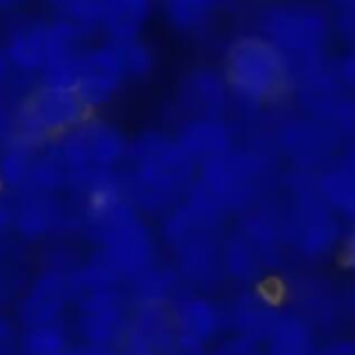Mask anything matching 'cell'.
<instances>
[{
    "label": "cell",
    "mask_w": 355,
    "mask_h": 355,
    "mask_svg": "<svg viewBox=\"0 0 355 355\" xmlns=\"http://www.w3.org/2000/svg\"><path fill=\"white\" fill-rule=\"evenodd\" d=\"M123 175L125 191L137 210H164L187 193L196 164L183 154L175 137L164 133H144L129 141Z\"/></svg>",
    "instance_id": "6da1fadb"
},
{
    "label": "cell",
    "mask_w": 355,
    "mask_h": 355,
    "mask_svg": "<svg viewBox=\"0 0 355 355\" xmlns=\"http://www.w3.org/2000/svg\"><path fill=\"white\" fill-rule=\"evenodd\" d=\"M258 29L285 54L293 79L324 60L331 40V21L324 8L308 0L266 4L258 15Z\"/></svg>",
    "instance_id": "7a4b0ae2"
},
{
    "label": "cell",
    "mask_w": 355,
    "mask_h": 355,
    "mask_svg": "<svg viewBox=\"0 0 355 355\" xmlns=\"http://www.w3.org/2000/svg\"><path fill=\"white\" fill-rule=\"evenodd\" d=\"M223 75L231 96L252 108L275 104L293 89L285 54L260 33L243 35L233 42Z\"/></svg>",
    "instance_id": "3957f363"
},
{
    "label": "cell",
    "mask_w": 355,
    "mask_h": 355,
    "mask_svg": "<svg viewBox=\"0 0 355 355\" xmlns=\"http://www.w3.org/2000/svg\"><path fill=\"white\" fill-rule=\"evenodd\" d=\"M89 116V106L75 89L37 81L15 108V135L35 148H44Z\"/></svg>",
    "instance_id": "277c9868"
},
{
    "label": "cell",
    "mask_w": 355,
    "mask_h": 355,
    "mask_svg": "<svg viewBox=\"0 0 355 355\" xmlns=\"http://www.w3.org/2000/svg\"><path fill=\"white\" fill-rule=\"evenodd\" d=\"M129 297L119 287L77 295V333L83 343L116 349L129 333Z\"/></svg>",
    "instance_id": "5b68a950"
},
{
    "label": "cell",
    "mask_w": 355,
    "mask_h": 355,
    "mask_svg": "<svg viewBox=\"0 0 355 355\" xmlns=\"http://www.w3.org/2000/svg\"><path fill=\"white\" fill-rule=\"evenodd\" d=\"M125 81H129V75L110 40L96 48L87 46L77 56L73 89L83 98L92 112L108 104L121 92Z\"/></svg>",
    "instance_id": "8992f818"
},
{
    "label": "cell",
    "mask_w": 355,
    "mask_h": 355,
    "mask_svg": "<svg viewBox=\"0 0 355 355\" xmlns=\"http://www.w3.org/2000/svg\"><path fill=\"white\" fill-rule=\"evenodd\" d=\"M73 300H77L73 270L50 268L29 287L21 302L19 318L25 327L60 322Z\"/></svg>",
    "instance_id": "52a82bcc"
},
{
    "label": "cell",
    "mask_w": 355,
    "mask_h": 355,
    "mask_svg": "<svg viewBox=\"0 0 355 355\" xmlns=\"http://www.w3.org/2000/svg\"><path fill=\"white\" fill-rule=\"evenodd\" d=\"M50 23L52 21L35 19L15 25L8 31L0 54L17 69L40 79L42 71L48 67L52 56Z\"/></svg>",
    "instance_id": "ba28073f"
},
{
    "label": "cell",
    "mask_w": 355,
    "mask_h": 355,
    "mask_svg": "<svg viewBox=\"0 0 355 355\" xmlns=\"http://www.w3.org/2000/svg\"><path fill=\"white\" fill-rule=\"evenodd\" d=\"M177 146L196 164L202 166L235 148L233 129L223 116H193L175 135Z\"/></svg>",
    "instance_id": "9c48e42d"
},
{
    "label": "cell",
    "mask_w": 355,
    "mask_h": 355,
    "mask_svg": "<svg viewBox=\"0 0 355 355\" xmlns=\"http://www.w3.org/2000/svg\"><path fill=\"white\" fill-rule=\"evenodd\" d=\"M67 223V210L48 191H21L19 202L12 206V227L27 239H42L58 231Z\"/></svg>",
    "instance_id": "30bf717a"
},
{
    "label": "cell",
    "mask_w": 355,
    "mask_h": 355,
    "mask_svg": "<svg viewBox=\"0 0 355 355\" xmlns=\"http://www.w3.org/2000/svg\"><path fill=\"white\" fill-rule=\"evenodd\" d=\"M339 133L324 125L322 121L314 116H300L293 121H287L279 133L277 144L302 162H316L327 158V154L333 150V144H337Z\"/></svg>",
    "instance_id": "8fae6325"
},
{
    "label": "cell",
    "mask_w": 355,
    "mask_h": 355,
    "mask_svg": "<svg viewBox=\"0 0 355 355\" xmlns=\"http://www.w3.org/2000/svg\"><path fill=\"white\" fill-rule=\"evenodd\" d=\"M156 355H168L177 345V331L173 312L162 304H146L131 308L127 339ZM123 341V343H125Z\"/></svg>",
    "instance_id": "7c38bea8"
},
{
    "label": "cell",
    "mask_w": 355,
    "mask_h": 355,
    "mask_svg": "<svg viewBox=\"0 0 355 355\" xmlns=\"http://www.w3.org/2000/svg\"><path fill=\"white\" fill-rule=\"evenodd\" d=\"M231 89L223 73L210 69H198L183 81L181 87V104L193 116H223L229 100Z\"/></svg>",
    "instance_id": "4fadbf2b"
},
{
    "label": "cell",
    "mask_w": 355,
    "mask_h": 355,
    "mask_svg": "<svg viewBox=\"0 0 355 355\" xmlns=\"http://www.w3.org/2000/svg\"><path fill=\"white\" fill-rule=\"evenodd\" d=\"M152 12V0H100L98 29L108 40L139 37Z\"/></svg>",
    "instance_id": "5bb4252c"
},
{
    "label": "cell",
    "mask_w": 355,
    "mask_h": 355,
    "mask_svg": "<svg viewBox=\"0 0 355 355\" xmlns=\"http://www.w3.org/2000/svg\"><path fill=\"white\" fill-rule=\"evenodd\" d=\"M177 345L198 349L214 333V312L202 300H185L173 310Z\"/></svg>",
    "instance_id": "9a60e30c"
},
{
    "label": "cell",
    "mask_w": 355,
    "mask_h": 355,
    "mask_svg": "<svg viewBox=\"0 0 355 355\" xmlns=\"http://www.w3.org/2000/svg\"><path fill=\"white\" fill-rule=\"evenodd\" d=\"M40 150L42 148H35L33 144L17 135L10 137V141L0 152V177H2L4 187H12L19 191L25 189Z\"/></svg>",
    "instance_id": "2e32d148"
},
{
    "label": "cell",
    "mask_w": 355,
    "mask_h": 355,
    "mask_svg": "<svg viewBox=\"0 0 355 355\" xmlns=\"http://www.w3.org/2000/svg\"><path fill=\"white\" fill-rule=\"evenodd\" d=\"M127 297L133 306H146V304H166L173 287L175 277L171 270L150 264L135 277H131L127 283Z\"/></svg>",
    "instance_id": "e0dca14e"
},
{
    "label": "cell",
    "mask_w": 355,
    "mask_h": 355,
    "mask_svg": "<svg viewBox=\"0 0 355 355\" xmlns=\"http://www.w3.org/2000/svg\"><path fill=\"white\" fill-rule=\"evenodd\" d=\"M69 347V335L60 322L31 324L19 337V352L23 355H60Z\"/></svg>",
    "instance_id": "ac0fdd59"
},
{
    "label": "cell",
    "mask_w": 355,
    "mask_h": 355,
    "mask_svg": "<svg viewBox=\"0 0 355 355\" xmlns=\"http://www.w3.org/2000/svg\"><path fill=\"white\" fill-rule=\"evenodd\" d=\"M216 0H164L168 21L181 31L200 29L212 15Z\"/></svg>",
    "instance_id": "d6986e66"
},
{
    "label": "cell",
    "mask_w": 355,
    "mask_h": 355,
    "mask_svg": "<svg viewBox=\"0 0 355 355\" xmlns=\"http://www.w3.org/2000/svg\"><path fill=\"white\" fill-rule=\"evenodd\" d=\"M322 193L341 210H355V164L347 162L343 166L324 173Z\"/></svg>",
    "instance_id": "ffe728a7"
},
{
    "label": "cell",
    "mask_w": 355,
    "mask_h": 355,
    "mask_svg": "<svg viewBox=\"0 0 355 355\" xmlns=\"http://www.w3.org/2000/svg\"><path fill=\"white\" fill-rule=\"evenodd\" d=\"M119 52V58L129 75V79H141L146 75L152 73L154 69V54L152 50L139 40V37H131V40H110Z\"/></svg>",
    "instance_id": "44dd1931"
},
{
    "label": "cell",
    "mask_w": 355,
    "mask_h": 355,
    "mask_svg": "<svg viewBox=\"0 0 355 355\" xmlns=\"http://www.w3.org/2000/svg\"><path fill=\"white\" fill-rule=\"evenodd\" d=\"M48 4L56 10L60 19H67L85 31L98 29V12L100 0H48Z\"/></svg>",
    "instance_id": "7402d4cb"
},
{
    "label": "cell",
    "mask_w": 355,
    "mask_h": 355,
    "mask_svg": "<svg viewBox=\"0 0 355 355\" xmlns=\"http://www.w3.org/2000/svg\"><path fill=\"white\" fill-rule=\"evenodd\" d=\"M337 8V27L355 46V0H329Z\"/></svg>",
    "instance_id": "603a6c76"
},
{
    "label": "cell",
    "mask_w": 355,
    "mask_h": 355,
    "mask_svg": "<svg viewBox=\"0 0 355 355\" xmlns=\"http://www.w3.org/2000/svg\"><path fill=\"white\" fill-rule=\"evenodd\" d=\"M19 347V335L15 327L0 316V355H10Z\"/></svg>",
    "instance_id": "cb8c5ba5"
},
{
    "label": "cell",
    "mask_w": 355,
    "mask_h": 355,
    "mask_svg": "<svg viewBox=\"0 0 355 355\" xmlns=\"http://www.w3.org/2000/svg\"><path fill=\"white\" fill-rule=\"evenodd\" d=\"M12 225V206H8L2 198H0V235Z\"/></svg>",
    "instance_id": "d4e9b609"
},
{
    "label": "cell",
    "mask_w": 355,
    "mask_h": 355,
    "mask_svg": "<svg viewBox=\"0 0 355 355\" xmlns=\"http://www.w3.org/2000/svg\"><path fill=\"white\" fill-rule=\"evenodd\" d=\"M116 355H156L154 352L146 349V347H139L131 341H125L121 347H116Z\"/></svg>",
    "instance_id": "484cf974"
},
{
    "label": "cell",
    "mask_w": 355,
    "mask_h": 355,
    "mask_svg": "<svg viewBox=\"0 0 355 355\" xmlns=\"http://www.w3.org/2000/svg\"><path fill=\"white\" fill-rule=\"evenodd\" d=\"M23 0H0V10H10L15 6H19Z\"/></svg>",
    "instance_id": "4316f807"
},
{
    "label": "cell",
    "mask_w": 355,
    "mask_h": 355,
    "mask_svg": "<svg viewBox=\"0 0 355 355\" xmlns=\"http://www.w3.org/2000/svg\"><path fill=\"white\" fill-rule=\"evenodd\" d=\"M8 295V285H6V277H2L0 272V302Z\"/></svg>",
    "instance_id": "83f0119b"
},
{
    "label": "cell",
    "mask_w": 355,
    "mask_h": 355,
    "mask_svg": "<svg viewBox=\"0 0 355 355\" xmlns=\"http://www.w3.org/2000/svg\"><path fill=\"white\" fill-rule=\"evenodd\" d=\"M352 252H354V258H355V235H354V239H352Z\"/></svg>",
    "instance_id": "f1b7e54d"
},
{
    "label": "cell",
    "mask_w": 355,
    "mask_h": 355,
    "mask_svg": "<svg viewBox=\"0 0 355 355\" xmlns=\"http://www.w3.org/2000/svg\"><path fill=\"white\" fill-rule=\"evenodd\" d=\"M2 189H4V183H2V177H0V193H2Z\"/></svg>",
    "instance_id": "f546056e"
},
{
    "label": "cell",
    "mask_w": 355,
    "mask_h": 355,
    "mask_svg": "<svg viewBox=\"0 0 355 355\" xmlns=\"http://www.w3.org/2000/svg\"><path fill=\"white\" fill-rule=\"evenodd\" d=\"M352 164H355V152H354V156H352V160H349Z\"/></svg>",
    "instance_id": "4dcf8cb0"
}]
</instances>
